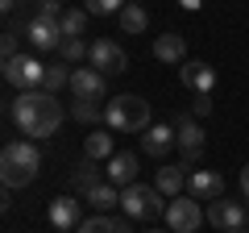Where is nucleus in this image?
Segmentation results:
<instances>
[{"instance_id":"nucleus-1","label":"nucleus","mask_w":249,"mask_h":233,"mask_svg":"<svg viewBox=\"0 0 249 233\" xmlns=\"http://www.w3.org/2000/svg\"><path fill=\"white\" fill-rule=\"evenodd\" d=\"M62 104L54 92L34 88V92H17V100H9V121L29 137V142H42V137H54L62 125Z\"/></svg>"},{"instance_id":"nucleus-2","label":"nucleus","mask_w":249,"mask_h":233,"mask_svg":"<svg viewBox=\"0 0 249 233\" xmlns=\"http://www.w3.org/2000/svg\"><path fill=\"white\" fill-rule=\"evenodd\" d=\"M104 125L112 134H145L150 129V104L142 96H112L104 104Z\"/></svg>"},{"instance_id":"nucleus-3","label":"nucleus","mask_w":249,"mask_h":233,"mask_svg":"<svg viewBox=\"0 0 249 233\" xmlns=\"http://www.w3.org/2000/svg\"><path fill=\"white\" fill-rule=\"evenodd\" d=\"M121 208L133 221H158V216H166V200H162V192L154 183H129V188H121Z\"/></svg>"},{"instance_id":"nucleus-4","label":"nucleus","mask_w":249,"mask_h":233,"mask_svg":"<svg viewBox=\"0 0 249 233\" xmlns=\"http://www.w3.org/2000/svg\"><path fill=\"white\" fill-rule=\"evenodd\" d=\"M42 79H46V63H42V58H34V54H17V58L4 63V83L17 88V92L42 88Z\"/></svg>"},{"instance_id":"nucleus-5","label":"nucleus","mask_w":249,"mask_h":233,"mask_svg":"<svg viewBox=\"0 0 249 233\" xmlns=\"http://www.w3.org/2000/svg\"><path fill=\"white\" fill-rule=\"evenodd\" d=\"M204 208H199L196 196H175L166 204V229L170 233H196L199 225H204Z\"/></svg>"},{"instance_id":"nucleus-6","label":"nucleus","mask_w":249,"mask_h":233,"mask_svg":"<svg viewBox=\"0 0 249 233\" xmlns=\"http://www.w3.org/2000/svg\"><path fill=\"white\" fill-rule=\"evenodd\" d=\"M88 63L96 67L100 75H121L129 71V54L121 50V42H112V38H96L88 50Z\"/></svg>"},{"instance_id":"nucleus-7","label":"nucleus","mask_w":249,"mask_h":233,"mask_svg":"<svg viewBox=\"0 0 249 233\" xmlns=\"http://www.w3.org/2000/svg\"><path fill=\"white\" fill-rule=\"evenodd\" d=\"M208 221H212L220 233H237V229H245V221H249V208L241 204V200L220 196V200H208Z\"/></svg>"},{"instance_id":"nucleus-8","label":"nucleus","mask_w":249,"mask_h":233,"mask_svg":"<svg viewBox=\"0 0 249 233\" xmlns=\"http://www.w3.org/2000/svg\"><path fill=\"white\" fill-rule=\"evenodd\" d=\"M170 125H175L178 150H183V167H191V162H199V154H204V129H199L196 121H191V116H175Z\"/></svg>"},{"instance_id":"nucleus-9","label":"nucleus","mask_w":249,"mask_h":233,"mask_svg":"<svg viewBox=\"0 0 249 233\" xmlns=\"http://www.w3.org/2000/svg\"><path fill=\"white\" fill-rule=\"evenodd\" d=\"M25 42L34 46V50H62V29H58V21H46V17H29L25 21Z\"/></svg>"},{"instance_id":"nucleus-10","label":"nucleus","mask_w":249,"mask_h":233,"mask_svg":"<svg viewBox=\"0 0 249 233\" xmlns=\"http://www.w3.org/2000/svg\"><path fill=\"white\" fill-rule=\"evenodd\" d=\"M108 92V75H100L96 67H75L71 71V96L75 100H100Z\"/></svg>"},{"instance_id":"nucleus-11","label":"nucleus","mask_w":249,"mask_h":233,"mask_svg":"<svg viewBox=\"0 0 249 233\" xmlns=\"http://www.w3.org/2000/svg\"><path fill=\"white\" fill-rule=\"evenodd\" d=\"M178 79H183V88L196 92V96H212V88H216V67L199 63V58H187V63L178 67Z\"/></svg>"},{"instance_id":"nucleus-12","label":"nucleus","mask_w":249,"mask_h":233,"mask_svg":"<svg viewBox=\"0 0 249 233\" xmlns=\"http://www.w3.org/2000/svg\"><path fill=\"white\" fill-rule=\"evenodd\" d=\"M46 216H50V225H54L58 233L79 229V221H83V204H79L75 196H54L50 208H46Z\"/></svg>"},{"instance_id":"nucleus-13","label":"nucleus","mask_w":249,"mask_h":233,"mask_svg":"<svg viewBox=\"0 0 249 233\" xmlns=\"http://www.w3.org/2000/svg\"><path fill=\"white\" fill-rule=\"evenodd\" d=\"M187 196H196V200H220L224 196V175H216V171H196V175L187 179Z\"/></svg>"},{"instance_id":"nucleus-14","label":"nucleus","mask_w":249,"mask_h":233,"mask_svg":"<svg viewBox=\"0 0 249 233\" xmlns=\"http://www.w3.org/2000/svg\"><path fill=\"white\" fill-rule=\"evenodd\" d=\"M137 167H142V162H137V154H112V158H108V183H116V188H129V183H137Z\"/></svg>"},{"instance_id":"nucleus-15","label":"nucleus","mask_w":249,"mask_h":233,"mask_svg":"<svg viewBox=\"0 0 249 233\" xmlns=\"http://www.w3.org/2000/svg\"><path fill=\"white\" fill-rule=\"evenodd\" d=\"M178 146V137H175V125H150L142 134V150L145 154H154V158H162V154H170Z\"/></svg>"},{"instance_id":"nucleus-16","label":"nucleus","mask_w":249,"mask_h":233,"mask_svg":"<svg viewBox=\"0 0 249 233\" xmlns=\"http://www.w3.org/2000/svg\"><path fill=\"white\" fill-rule=\"evenodd\" d=\"M154 58H158V63H170V67H183L187 63L183 34H158V42H154Z\"/></svg>"},{"instance_id":"nucleus-17","label":"nucleus","mask_w":249,"mask_h":233,"mask_svg":"<svg viewBox=\"0 0 249 233\" xmlns=\"http://www.w3.org/2000/svg\"><path fill=\"white\" fill-rule=\"evenodd\" d=\"M0 158H4V162H21V167H29V171H42V150H37V142H29V137L9 142Z\"/></svg>"},{"instance_id":"nucleus-18","label":"nucleus","mask_w":249,"mask_h":233,"mask_svg":"<svg viewBox=\"0 0 249 233\" xmlns=\"http://www.w3.org/2000/svg\"><path fill=\"white\" fill-rule=\"evenodd\" d=\"M112 129H91L88 137H83V158H91V162H108L112 158Z\"/></svg>"},{"instance_id":"nucleus-19","label":"nucleus","mask_w":249,"mask_h":233,"mask_svg":"<svg viewBox=\"0 0 249 233\" xmlns=\"http://www.w3.org/2000/svg\"><path fill=\"white\" fill-rule=\"evenodd\" d=\"M71 183H75V192H83V196H88L91 188H100V183H108V171H104V167H96L91 158H83L79 167L71 171Z\"/></svg>"},{"instance_id":"nucleus-20","label":"nucleus","mask_w":249,"mask_h":233,"mask_svg":"<svg viewBox=\"0 0 249 233\" xmlns=\"http://www.w3.org/2000/svg\"><path fill=\"white\" fill-rule=\"evenodd\" d=\"M154 188L162 192V196H183L187 192V171H183V162L178 167H158V179H154Z\"/></svg>"},{"instance_id":"nucleus-21","label":"nucleus","mask_w":249,"mask_h":233,"mask_svg":"<svg viewBox=\"0 0 249 233\" xmlns=\"http://www.w3.org/2000/svg\"><path fill=\"white\" fill-rule=\"evenodd\" d=\"M83 200H88V204L96 208V213H104V216H108L116 204H121V188H116V183H100V188H91Z\"/></svg>"},{"instance_id":"nucleus-22","label":"nucleus","mask_w":249,"mask_h":233,"mask_svg":"<svg viewBox=\"0 0 249 233\" xmlns=\"http://www.w3.org/2000/svg\"><path fill=\"white\" fill-rule=\"evenodd\" d=\"M116 17H121V34H145L150 29V13L142 4H124Z\"/></svg>"},{"instance_id":"nucleus-23","label":"nucleus","mask_w":249,"mask_h":233,"mask_svg":"<svg viewBox=\"0 0 249 233\" xmlns=\"http://www.w3.org/2000/svg\"><path fill=\"white\" fill-rule=\"evenodd\" d=\"M58 29H62V38H83L88 34V9H67Z\"/></svg>"},{"instance_id":"nucleus-24","label":"nucleus","mask_w":249,"mask_h":233,"mask_svg":"<svg viewBox=\"0 0 249 233\" xmlns=\"http://www.w3.org/2000/svg\"><path fill=\"white\" fill-rule=\"evenodd\" d=\"M42 88L58 96L62 88H71V71H67V67H58V63H54V67H46V79H42Z\"/></svg>"},{"instance_id":"nucleus-25","label":"nucleus","mask_w":249,"mask_h":233,"mask_svg":"<svg viewBox=\"0 0 249 233\" xmlns=\"http://www.w3.org/2000/svg\"><path fill=\"white\" fill-rule=\"evenodd\" d=\"M71 116H75V121H83V125H96L100 116H104V108H100L96 100H75V104H71Z\"/></svg>"},{"instance_id":"nucleus-26","label":"nucleus","mask_w":249,"mask_h":233,"mask_svg":"<svg viewBox=\"0 0 249 233\" xmlns=\"http://www.w3.org/2000/svg\"><path fill=\"white\" fill-rule=\"evenodd\" d=\"M88 50H91V46L83 42V38H67L58 54H62V63H83V58H88Z\"/></svg>"},{"instance_id":"nucleus-27","label":"nucleus","mask_w":249,"mask_h":233,"mask_svg":"<svg viewBox=\"0 0 249 233\" xmlns=\"http://www.w3.org/2000/svg\"><path fill=\"white\" fill-rule=\"evenodd\" d=\"M75 233H112V216H104V213H96V216H83Z\"/></svg>"},{"instance_id":"nucleus-28","label":"nucleus","mask_w":249,"mask_h":233,"mask_svg":"<svg viewBox=\"0 0 249 233\" xmlns=\"http://www.w3.org/2000/svg\"><path fill=\"white\" fill-rule=\"evenodd\" d=\"M124 9V0H88V13L91 17H112V13Z\"/></svg>"},{"instance_id":"nucleus-29","label":"nucleus","mask_w":249,"mask_h":233,"mask_svg":"<svg viewBox=\"0 0 249 233\" xmlns=\"http://www.w3.org/2000/svg\"><path fill=\"white\" fill-rule=\"evenodd\" d=\"M62 13H67V9H62V4H54V0H37V13H34V17H46V21H62Z\"/></svg>"},{"instance_id":"nucleus-30","label":"nucleus","mask_w":249,"mask_h":233,"mask_svg":"<svg viewBox=\"0 0 249 233\" xmlns=\"http://www.w3.org/2000/svg\"><path fill=\"white\" fill-rule=\"evenodd\" d=\"M0 54H4V63H9V58H17V34H4V38H0Z\"/></svg>"},{"instance_id":"nucleus-31","label":"nucleus","mask_w":249,"mask_h":233,"mask_svg":"<svg viewBox=\"0 0 249 233\" xmlns=\"http://www.w3.org/2000/svg\"><path fill=\"white\" fill-rule=\"evenodd\" d=\"M191 108H196V116H208V113H212V96H196Z\"/></svg>"},{"instance_id":"nucleus-32","label":"nucleus","mask_w":249,"mask_h":233,"mask_svg":"<svg viewBox=\"0 0 249 233\" xmlns=\"http://www.w3.org/2000/svg\"><path fill=\"white\" fill-rule=\"evenodd\" d=\"M112 233H133V229H129V216H124V221H121V216H112Z\"/></svg>"},{"instance_id":"nucleus-33","label":"nucleus","mask_w":249,"mask_h":233,"mask_svg":"<svg viewBox=\"0 0 249 233\" xmlns=\"http://www.w3.org/2000/svg\"><path fill=\"white\" fill-rule=\"evenodd\" d=\"M241 192H245V200H249V167H241Z\"/></svg>"},{"instance_id":"nucleus-34","label":"nucleus","mask_w":249,"mask_h":233,"mask_svg":"<svg viewBox=\"0 0 249 233\" xmlns=\"http://www.w3.org/2000/svg\"><path fill=\"white\" fill-rule=\"evenodd\" d=\"M178 4H183L187 13H196V9H199V0H178Z\"/></svg>"},{"instance_id":"nucleus-35","label":"nucleus","mask_w":249,"mask_h":233,"mask_svg":"<svg viewBox=\"0 0 249 233\" xmlns=\"http://www.w3.org/2000/svg\"><path fill=\"white\" fill-rule=\"evenodd\" d=\"M0 4H4V13H13V9L21 4V0H0Z\"/></svg>"},{"instance_id":"nucleus-36","label":"nucleus","mask_w":249,"mask_h":233,"mask_svg":"<svg viewBox=\"0 0 249 233\" xmlns=\"http://www.w3.org/2000/svg\"><path fill=\"white\" fill-rule=\"evenodd\" d=\"M150 233H170V229H150Z\"/></svg>"},{"instance_id":"nucleus-37","label":"nucleus","mask_w":249,"mask_h":233,"mask_svg":"<svg viewBox=\"0 0 249 233\" xmlns=\"http://www.w3.org/2000/svg\"><path fill=\"white\" fill-rule=\"evenodd\" d=\"M54 4H62V0H54Z\"/></svg>"},{"instance_id":"nucleus-38","label":"nucleus","mask_w":249,"mask_h":233,"mask_svg":"<svg viewBox=\"0 0 249 233\" xmlns=\"http://www.w3.org/2000/svg\"><path fill=\"white\" fill-rule=\"evenodd\" d=\"M245 225H249V221H245Z\"/></svg>"}]
</instances>
